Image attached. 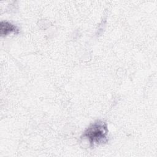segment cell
I'll return each mask as SVG.
<instances>
[{
    "label": "cell",
    "instance_id": "obj_2",
    "mask_svg": "<svg viewBox=\"0 0 157 157\" xmlns=\"http://www.w3.org/2000/svg\"><path fill=\"white\" fill-rule=\"evenodd\" d=\"M0 34L1 36H6L10 33L18 34L19 29L13 24L5 21H2L0 23Z\"/></svg>",
    "mask_w": 157,
    "mask_h": 157
},
{
    "label": "cell",
    "instance_id": "obj_1",
    "mask_svg": "<svg viewBox=\"0 0 157 157\" xmlns=\"http://www.w3.org/2000/svg\"><path fill=\"white\" fill-rule=\"evenodd\" d=\"M108 129L107 124L97 120L91 124L81 136V140L88 142L90 147L105 144L108 140Z\"/></svg>",
    "mask_w": 157,
    "mask_h": 157
}]
</instances>
